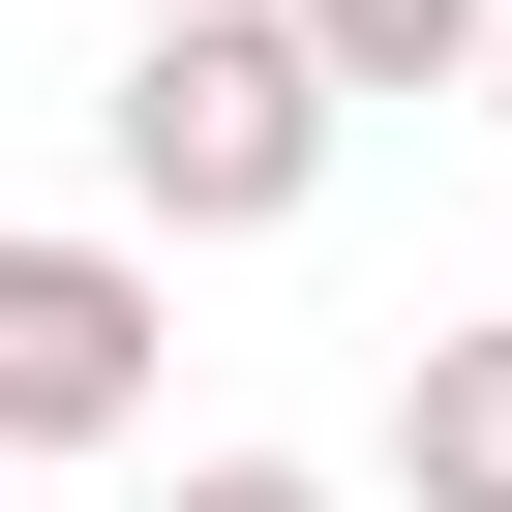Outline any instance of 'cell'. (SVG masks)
<instances>
[{
    "mask_svg": "<svg viewBox=\"0 0 512 512\" xmlns=\"http://www.w3.org/2000/svg\"><path fill=\"white\" fill-rule=\"evenodd\" d=\"M302 181H332L302 0H121V211H151V241H272Z\"/></svg>",
    "mask_w": 512,
    "mask_h": 512,
    "instance_id": "cell-1",
    "label": "cell"
},
{
    "mask_svg": "<svg viewBox=\"0 0 512 512\" xmlns=\"http://www.w3.org/2000/svg\"><path fill=\"white\" fill-rule=\"evenodd\" d=\"M151 362H181L151 241H61V211H0V452H121V422H151Z\"/></svg>",
    "mask_w": 512,
    "mask_h": 512,
    "instance_id": "cell-2",
    "label": "cell"
},
{
    "mask_svg": "<svg viewBox=\"0 0 512 512\" xmlns=\"http://www.w3.org/2000/svg\"><path fill=\"white\" fill-rule=\"evenodd\" d=\"M392 512H512V302L392 332Z\"/></svg>",
    "mask_w": 512,
    "mask_h": 512,
    "instance_id": "cell-3",
    "label": "cell"
},
{
    "mask_svg": "<svg viewBox=\"0 0 512 512\" xmlns=\"http://www.w3.org/2000/svg\"><path fill=\"white\" fill-rule=\"evenodd\" d=\"M302 61H332V91H452V61H482V0H302Z\"/></svg>",
    "mask_w": 512,
    "mask_h": 512,
    "instance_id": "cell-4",
    "label": "cell"
},
{
    "mask_svg": "<svg viewBox=\"0 0 512 512\" xmlns=\"http://www.w3.org/2000/svg\"><path fill=\"white\" fill-rule=\"evenodd\" d=\"M151 512H332V482H302V452H181Z\"/></svg>",
    "mask_w": 512,
    "mask_h": 512,
    "instance_id": "cell-5",
    "label": "cell"
},
{
    "mask_svg": "<svg viewBox=\"0 0 512 512\" xmlns=\"http://www.w3.org/2000/svg\"><path fill=\"white\" fill-rule=\"evenodd\" d=\"M482 91H512V0H482Z\"/></svg>",
    "mask_w": 512,
    "mask_h": 512,
    "instance_id": "cell-6",
    "label": "cell"
}]
</instances>
